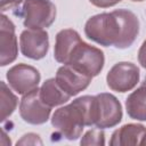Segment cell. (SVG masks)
<instances>
[{"label": "cell", "instance_id": "6da1fadb", "mask_svg": "<svg viewBox=\"0 0 146 146\" xmlns=\"http://www.w3.org/2000/svg\"><path fill=\"white\" fill-rule=\"evenodd\" d=\"M139 33L138 17L129 9H116L90 17L84 25L86 36L104 47L129 48Z\"/></svg>", "mask_w": 146, "mask_h": 146}, {"label": "cell", "instance_id": "7a4b0ae2", "mask_svg": "<svg viewBox=\"0 0 146 146\" xmlns=\"http://www.w3.org/2000/svg\"><path fill=\"white\" fill-rule=\"evenodd\" d=\"M51 124L60 137L76 140L84 127L95 125V96H81L59 107L52 114Z\"/></svg>", "mask_w": 146, "mask_h": 146}, {"label": "cell", "instance_id": "3957f363", "mask_svg": "<svg viewBox=\"0 0 146 146\" xmlns=\"http://www.w3.org/2000/svg\"><path fill=\"white\" fill-rule=\"evenodd\" d=\"M104 63V52L99 48L94 47L84 41L79 42L74 47L66 62L67 65H71L72 67L91 78L97 76L102 72Z\"/></svg>", "mask_w": 146, "mask_h": 146}, {"label": "cell", "instance_id": "277c9868", "mask_svg": "<svg viewBox=\"0 0 146 146\" xmlns=\"http://www.w3.org/2000/svg\"><path fill=\"white\" fill-rule=\"evenodd\" d=\"M23 18L27 29L43 30L56 19V6L50 0H24L21 11L15 13Z\"/></svg>", "mask_w": 146, "mask_h": 146}, {"label": "cell", "instance_id": "5b68a950", "mask_svg": "<svg viewBox=\"0 0 146 146\" xmlns=\"http://www.w3.org/2000/svg\"><path fill=\"white\" fill-rule=\"evenodd\" d=\"M122 106L119 99L108 92L95 96V125L107 129L117 125L122 120Z\"/></svg>", "mask_w": 146, "mask_h": 146}, {"label": "cell", "instance_id": "8992f818", "mask_svg": "<svg viewBox=\"0 0 146 146\" xmlns=\"http://www.w3.org/2000/svg\"><path fill=\"white\" fill-rule=\"evenodd\" d=\"M139 78L140 72L137 65L130 62H119L108 71L106 82L113 91L127 92L137 86Z\"/></svg>", "mask_w": 146, "mask_h": 146}, {"label": "cell", "instance_id": "52a82bcc", "mask_svg": "<svg viewBox=\"0 0 146 146\" xmlns=\"http://www.w3.org/2000/svg\"><path fill=\"white\" fill-rule=\"evenodd\" d=\"M50 113L51 107L41 100L39 88L23 95L19 103V115L23 121L33 125L43 124L49 120Z\"/></svg>", "mask_w": 146, "mask_h": 146}, {"label": "cell", "instance_id": "ba28073f", "mask_svg": "<svg viewBox=\"0 0 146 146\" xmlns=\"http://www.w3.org/2000/svg\"><path fill=\"white\" fill-rule=\"evenodd\" d=\"M9 87L19 95H25L38 88L41 80L39 71L27 64L21 63L14 65L6 74Z\"/></svg>", "mask_w": 146, "mask_h": 146}, {"label": "cell", "instance_id": "9c48e42d", "mask_svg": "<svg viewBox=\"0 0 146 146\" xmlns=\"http://www.w3.org/2000/svg\"><path fill=\"white\" fill-rule=\"evenodd\" d=\"M19 48L23 56L39 60L49 50V36L47 31L26 29L19 35Z\"/></svg>", "mask_w": 146, "mask_h": 146}, {"label": "cell", "instance_id": "30bf717a", "mask_svg": "<svg viewBox=\"0 0 146 146\" xmlns=\"http://www.w3.org/2000/svg\"><path fill=\"white\" fill-rule=\"evenodd\" d=\"M0 26V65L6 66L11 64L17 58L18 44L15 33V25L3 14L1 15Z\"/></svg>", "mask_w": 146, "mask_h": 146}, {"label": "cell", "instance_id": "8fae6325", "mask_svg": "<svg viewBox=\"0 0 146 146\" xmlns=\"http://www.w3.org/2000/svg\"><path fill=\"white\" fill-rule=\"evenodd\" d=\"M55 79L57 83L72 97L88 88L92 78L78 71L71 65L64 64L57 70Z\"/></svg>", "mask_w": 146, "mask_h": 146}, {"label": "cell", "instance_id": "7c38bea8", "mask_svg": "<svg viewBox=\"0 0 146 146\" xmlns=\"http://www.w3.org/2000/svg\"><path fill=\"white\" fill-rule=\"evenodd\" d=\"M80 34L73 29H64L56 34L54 57L58 63L66 64L68 56L71 55L74 47L81 42Z\"/></svg>", "mask_w": 146, "mask_h": 146}, {"label": "cell", "instance_id": "4fadbf2b", "mask_svg": "<svg viewBox=\"0 0 146 146\" xmlns=\"http://www.w3.org/2000/svg\"><path fill=\"white\" fill-rule=\"evenodd\" d=\"M146 131V128L143 124L128 123L116 129L111 137V146H129V145H139L140 139Z\"/></svg>", "mask_w": 146, "mask_h": 146}, {"label": "cell", "instance_id": "5bb4252c", "mask_svg": "<svg viewBox=\"0 0 146 146\" xmlns=\"http://www.w3.org/2000/svg\"><path fill=\"white\" fill-rule=\"evenodd\" d=\"M40 98L49 107L64 105L70 100L71 96L57 83L55 78L46 80L40 88Z\"/></svg>", "mask_w": 146, "mask_h": 146}, {"label": "cell", "instance_id": "9a60e30c", "mask_svg": "<svg viewBox=\"0 0 146 146\" xmlns=\"http://www.w3.org/2000/svg\"><path fill=\"white\" fill-rule=\"evenodd\" d=\"M128 115L137 121H146V78L143 84L125 99Z\"/></svg>", "mask_w": 146, "mask_h": 146}, {"label": "cell", "instance_id": "2e32d148", "mask_svg": "<svg viewBox=\"0 0 146 146\" xmlns=\"http://www.w3.org/2000/svg\"><path fill=\"white\" fill-rule=\"evenodd\" d=\"M0 104H1V121H6L16 110L17 104H18V99L16 97V95H14V92L9 89V87L6 84V82L1 81L0 82Z\"/></svg>", "mask_w": 146, "mask_h": 146}, {"label": "cell", "instance_id": "e0dca14e", "mask_svg": "<svg viewBox=\"0 0 146 146\" xmlns=\"http://www.w3.org/2000/svg\"><path fill=\"white\" fill-rule=\"evenodd\" d=\"M81 145H104L105 144V135L103 129H91L89 131H87L81 141Z\"/></svg>", "mask_w": 146, "mask_h": 146}, {"label": "cell", "instance_id": "ac0fdd59", "mask_svg": "<svg viewBox=\"0 0 146 146\" xmlns=\"http://www.w3.org/2000/svg\"><path fill=\"white\" fill-rule=\"evenodd\" d=\"M42 145V141L40 139V137L36 135V133H26L24 135L17 143L16 145Z\"/></svg>", "mask_w": 146, "mask_h": 146}, {"label": "cell", "instance_id": "d6986e66", "mask_svg": "<svg viewBox=\"0 0 146 146\" xmlns=\"http://www.w3.org/2000/svg\"><path fill=\"white\" fill-rule=\"evenodd\" d=\"M91 5L98 7V8H108L112 6H115L122 0H89Z\"/></svg>", "mask_w": 146, "mask_h": 146}, {"label": "cell", "instance_id": "ffe728a7", "mask_svg": "<svg viewBox=\"0 0 146 146\" xmlns=\"http://www.w3.org/2000/svg\"><path fill=\"white\" fill-rule=\"evenodd\" d=\"M23 0H1V11L5 13L6 10H9V9H13V8H16L19 6V3L22 2Z\"/></svg>", "mask_w": 146, "mask_h": 146}, {"label": "cell", "instance_id": "44dd1931", "mask_svg": "<svg viewBox=\"0 0 146 146\" xmlns=\"http://www.w3.org/2000/svg\"><path fill=\"white\" fill-rule=\"evenodd\" d=\"M138 62L141 65V67L146 70V40L143 42L138 50Z\"/></svg>", "mask_w": 146, "mask_h": 146}, {"label": "cell", "instance_id": "7402d4cb", "mask_svg": "<svg viewBox=\"0 0 146 146\" xmlns=\"http://www.w3.org/2000/svg\"><path fill=\"white\" fill-rule=\"evenodd\" d=\"M139 145H146V131L144 132V135H143V137L140 139V144Z\"/></svg>", "mask_w": 146, "mask_h": 146}, {"label": "cell", "instance_id": "603a6c76", "mask_svg": "<svg viewBox=\"0 0 146 146\" xmlns=\"http://www.w3.org/2000/svg\"><path fill=\"white\" fill-rule=\"evenodd\" d=\"M131 1H136L137 2V1H144V0H131Z\"/></svg>", "mask_w": 146, "mask_h": 146}]
</instances>
